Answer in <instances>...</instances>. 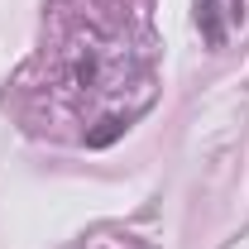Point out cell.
<instances>
[{
	"mask_svg": "<svg viewBox=\"0 0 249 249\" xmlns=\"http://www.w3.org/2000/svg\"><path fill=\"white\" fill-rule=\"evenodd\" d=\"M240 15H245V0H201V15L196 19H201V34L211 43H220L230 24H240Z\"/></svg>",
	"mask_w": 249,
	"mask_h": 249,
	"instance_id": "6da1fadb",
	"label": "cell"
},
{
	"mask_svg": "<svg viewBox=\"0 0 249 249\" xmlns=\"http://www.w3.org/2000/svg\"><path fill=\"white\" fill-rule=\"evenodd\" d=\"M96 77H101V58L87 53V58L77 62V87H96Z\"/></svg>",
	"mask_w": 249,
	"mask_h": 249,
	"instance_id": "7a4b0ae2",
	"label": "cell"
}]
</instances>
